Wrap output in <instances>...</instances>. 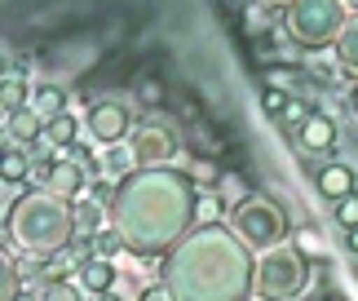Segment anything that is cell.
<instances>
[{"label":"cell","instance_id":"1","mask_svg":"<svg viewBox=\"0 0 358 301\" xmlns=\"http://www.w3.org/2000/svg\"><path fill=\"white\" fill-rule=\"evenodd\" d=\"M195 186L186 173L142 169L115 190V230L137 253H159L182 235V226L195 213Z\"/></svg>","mask_w":358,"mask_h":301},{"label":"cell","instance_id":"2","mask_svg":"<svg viewBox=\"0 0 358 301\" xmlns=\"http://www.w3.org/2000/svg\"><path fill=\"white\" fill-rule=\"evenodd\" d=\"M169 288L177 301H243L252 288V262L230 230L208 222L173 253Z\"/></svg>","mask_w":358,"mask_h":301},{"label":"cell","instance_id":"3","mask_svg":"<svg viewBox=\"0 0 358 301\" xmlns=\"http://www.w3.org/2000/svg\"><path fill=\"white\" fill-rule=\"evenodd\" d=\"M5 230H9V239L18 244V248L36 253V257H53V253L71 248L76 209L62 195H53V190H36V195H27L18 209H9Z\"/></svg>","mask_w":358,"mask_h":301},{"label":"cell","instance_id":"4","mask_svg":"<svg viewBox=\"0 0 358 301\" xmlns=\"http://www.w3.org/2000/svg\"><path fill=\"white\" fill-rule=\"evenodd\" d=\"M345 5L341 0H292L287 5V36L301 49H327L336 36H345Z\"/></svg>","mask_w":358,"mask_h":301},{"label":"cell","instance_id":"5","mask_svg":"<svg viewBox=\"0 0 358 301\" xmlns=\"http://www.w3.org/2000/svg\"><path fill=\"white\" fill-rule=\"evenodd\" d=\"M310 284V262L301 248H270L266 262L257 266V288L270 301H287Z\"/></svg>","mask_w":358,"mask_h":301},{"label":"cell","instance_id":"6","mask_svg":"<svg viewBox=\"0 0 358 301\" xmlns=\"http://www.w3.org/2000/svg\"><path fill=\"white\" fill-rule=\"evenodd\" d=\"M235 226H239V235L243 239H252V244H266V248H274V244L283 239V213H279V204H270V200H261V195H248L239 204V213H235Z\"/></svg>","mask_w":358,"mask_h":301},{"label":"cell","instance_id":"7","mask_svg":"<svg viewBox=\"0 0 358 301\" xmlns=\"http://www.w3.org/2000/svg\"><path fill=\"white\" fill-rule=\"evenodd\" d=\"M177 155V133L164 125H142L133 133V164L137 169H159Z\"/></svg>","mask_w":358,"mask_h":301},{"label":"cell","instance_id":"8","mask_svg":"<svg viewBox=\"0 0 358 301\" xmlns=\"http://www.w3.org/2000/svg\"><path fill=\"white\" fill-rule=\"evenodd\" d=\"M133 129V115H129V106L124 102H98V106H89V133L98 138L102 146H120L124 142V133Z\"/></svg>","mask_w":358,"mask_h":301},{"label":"cell","instance_id":"9","mask_svg":"<svg viewBox=\"0 0 358 301\" xmlns=\"http://www.w3.org/2000/svg\"><path fill=\"white\" fill-rule=\"evenodd\" d=\"M85 169H80L76 160H58L49 169V182H45V190H53V195H62V200H76L80 190H85Z\"/></svg>","mask_w":358,"mask_h":301},{"label":"cell","instance_id":"10","mask_svg":"<svg viewBox=\"0 0 358 301\" xmlns=\"http://www.w3.org/2000/svg\"><path fill=\"white\" fill-rule=\"evenodd\" d=\"M5 129H9V142H18V146L36 142V138H45V120L36 115V106H22V111L5 115Z\"/></svg>","mask_w":358,"mask_h":301},{"label":"cell","instance_id":"11","mask_svg":"<svg viewBox=\"0 0 358 301\" xmlns=\"http://www.w3.org/2000/svg\"><path fill=\"white\" fill-rule=\"evenodd\" d=\"M301 146H306V150H332L336 146V125L327 115L314 111L306 125H301Z\"/></svg>","mask_w":358,"mask_h":301},{"label":"cell","instance_id":"12","mask_svg":"<svg viewBox=\"0 0 358 301\" xmlns=\"http://www.w3.org/2000/svg\"><path fill=\"white\" fill-rule=\"evenodd\" d=\"M76 275H80V288L85 293H111V284H115V270H111V262H102V257L80 262Z\"/></svg>","mask_w":358,"mask_h":301},{"label":"cell","instance_id":"13","mask_svg":"<svg viewBox=\"0 0 358 301\" xmlns=\"http://www.w3.org/2000/svg\"><path fill=\"white\" fill-rule=\"evenodd\" d=\"M319 190L327 200L354 195V169H345V164H327V169H319Z\"/></svg>","mask_w":358,"mask_h":301},{"label":"cell","instance_id":"14","mask_svg":"<svg viewBox=\"0 0 358 301\" xmlns=\"http://www.w3.org/2000/svg\"><path fill=\"white\" fill-rule=\"evenodd\" d=\"M0 106H5V115H13V111H22L27 106V85H22V76L13 71H5V85H0Z\"/></svg>","mask_w":358,"mask_h":301},{"label":"cell","instance_id":"15","mask_svg":"<svg viewBox=\"0 0 358 301\" xmlns=\"http://www.w3.org/2000/svg\"><path fill=\"white\" fill-rule=\"evenodd\" d=\"M36 115L45 120V125H49V120H58V115H66V93L53 89V85H45V89L36 93Z\"/></svg>","mask_w":358,"mask_h":301},{"label":"cell","instance_id":"16","mask_svg":"<svg viewBox=\"0 0 358 301\" xmlns=\"http://www.w3.org/2000/svg\"><path fill=\"white\" fill-rule=\"evenodd\" d=\"M45 142H49V146H62V150H71V146H76V120H71V115H58V120H49V125H45Z\"/></svg>","mask_w":358,"mask_h":301},{"label":"cell","instance_id":"17","mask_svg":"<svg viewBox=\"0 0 358 301\" xmlns=\"http://www.w3.org/2000/svg\"><path fill=\"white\" fill-rule=\"evenodd\" d=\"M186 177H190V182H199V186H222L226 173L217 169L208 155H199V160H190V173H186Z\"/></svg>","mask_w":358,"mask_h":301},{"label":"cell","instance_id":"18","mask_svg":"<svg viewBox=\"0 0 358 301\" xmlns=\"http://www.w3.org/2000/svg\"><path fill=\"white\" fill-rule=\"evenodd\" d=\"M27 169H31V160H27L22 150L9 142V146H5V169H0V173H5V182H22Z\"/></svg>","mask_w":358,"mask_h":301},{"label":"cell","instance_id":"19","mask_svg":"<svg viewBox=\"0 0 358 301\" xmlns=\"http://www.w3.org/2000/svg\"><path fill=\"white\" fill-rule=\"evenodd\" d=\"M120 248H124V235H120V230H98V235H93V253H98L102 262H111Z\"/></svg>","mask_w":358,"mask_h":301},{"label":"cell","instance_id":"20","mask_svg":"<svg viewBox=\"0 0 358 301\" xmlns=\"http://www.w3.org/2000/svg\"><path fill=\"white\" fill-rule=\"evenodd\" d=\"M98 226H102V213L98 209H93V204H76V230H80V235H98Z\"/></svg>","mask_w":358,"mask_h":301},{"label":"cell","instance_id":"21","mask_svg":"<svg viewBox=\"0 0 358 301\" xmlns=\"http://www.w3.org/2000/svg\"><path fill=\"white\" fill-rule=\"evenodd\" d=\"M287 102H292V93H287V89H270L266 85V93H261V111H266V115H279L283 120Z\"/></svg>","mask_w":358,"mask_h":301},{"label":"cell","instance_id":"22","mask_svg":"<svg viewBox=\"0 0 358 301\" xmlns=\"http://www.w3.org/2000/svg\"><path fill=\"white\" fill-rule=\"evenodd\" d=\"M243 27H248L252 36H261V31L270 27V9H266V5H257V0H252V5H243Z\"/></svg>","mask_w":358,"mask_h":301},{"label":"cell","instance_id":"23","mask_svg":"<svg viewBox=\"0 0 358 301\" xmlns=\"http://www.w3.org/2000/svg\"><path fill=\"white\" fill-rule=\"evenodd\" d=\"M40 301H85V293H80L76 284H66V279H53Z\"/></svg>","mask_w":358,"mask_h":301},{"label":"cell","instance_id":"24","mask_svg":"<svg viewBox=\"0 0 358 301\" xmlns=\"http://www.w3.org/2000/svg\"><path fill=\"white\" fill-rule=\"evenodd\" d=\"M336 222L345 226V230H358V195L336 200Z\"/></svg>","mask_w":358,"mask_h":301},{"label":"cell","instance_id":"25","mask_svg":"<svg viewBox=\"0 0 358 301\" xmlns=\"http://www.w3.org/2000/svg\"><path fill=\"white\" fill-rule=\"evenodd\" d=\"M341 58H345L350 66H358V18L345 27V36H341Z\"/></svg>","mask_w":358,"mask_h":301},{"label":"cell","instance_id":"26","mask_svg":"<svg viewBox=\"0 0 358 301\" xmlns=\"http://www.w3.org/2000/svg\"><path fill=\"white\" fill-rule=\"evenodd\" d=\"M137 98L146 106H155V102H164V85L159 80H137Z\"/></svg>","mask_w":358,"mask_h":301},{"label":"cell","instance_id":"27","mask_svg":"<svg viewBox=\"0 0 358 301\" xmlns=\"http://www.w3.org/2000/svg\"><path fill=\"white\" fill-rule=\"evenodd\" d=\"M292 80H296L292 66H274V71L266 76V85H270V89H283V85H292Z\"/></svg>","mask_w":358,"mask_h":301},{"label":"cell","instance_id":"28","mask_svg":"<svg viewBox=\"0 0 358 301\" xmlns=\"http://www.w3.org/2000/svg\"><path fill=\"white\" fill-rule=\"evenodd\" d=\"M310 115H314V111H310V106L301 102V98H292V102H287V111H283V120H292V125H296V120H301V125H306Z\"/></svg>","mask_w":358,"mask_h":301},{"label":"cell","instance_id":"29","mask_svg":"<svg viewBox=\"0 0 358 301\" xmlns=\"http://www.w3.org/2000/svg\"><path fill=\"white\" fill-rule=\"evenodd\" d=\"M142 301H177V297H173L169 284H159V288H146V293H142Z\"/></svg>","mask_w":358,"mask_h":301},{"label":"cell","instance_id":"30","mask_svg":"<svg viewBox=\"0 0 358 301\" xmlns=\"http://www.w3.org/2000/svg\"><path fill=\"white\" fill-rule=\"evenodd\" d=\"M89 301H120L115 293H89Z\"/></svg>","mask_w":358,"mask_h":301},{"label":"cell","instance_id":"31","mask_svg":"<svg viewBox=\"0 0 358 301\" xmlns=\"http://www.w3.org/2000/svg\"><path fill=\"white\" fill-rule=\"evenodd\" d=\"M350 248H354V253H358V230H350Z\"/></svg>","mask_w":358,"mask_h":301},{"label":"cell","instance_id":"32","mask_svg":"<svg viewBox=\"0 0 358 301\" xmlns=\"http://www.w3.org/2000/svg\"><path fill=\"white\" fill-rule=\"evenodd\" d=\"M354 111H358V89H354Z\"/></svg>","mask_w":358,"mask_h":301},{"label":"cell","instance_id":"33","mask_svg":"<svg viewBox=\"0 0 358 301\" xmlns=\"http://www.w3.org/2000/svg\"><path fill=\"white\" fill-rule=\"evenodd\" d=\"M354 5H358V0H354Z\"/></svg>","mask_w":358,"mask_h":301}]
</instances>
